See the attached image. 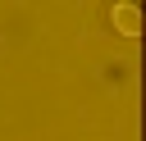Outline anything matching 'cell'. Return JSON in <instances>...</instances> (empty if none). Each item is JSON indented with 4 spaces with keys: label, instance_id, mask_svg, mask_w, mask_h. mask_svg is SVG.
Segmentation results:
<instances>
[{
    "label": "cell",
    "instance_id": "obj_1",
    "mask_svg": "<svg viewBox=\"0 0 146 141\" xmlns=\"http://www.w3.org/2000/svg\"><path fill=\"white\" fill-rule=\"evenodd\" d=\"M110 23H114L123 36H137V32H141V14H137V5H132V0L114 5V9H110Z\"/></svg>",
    "mask_w": 146,
    "mask_h": 141
}]
</instances>
